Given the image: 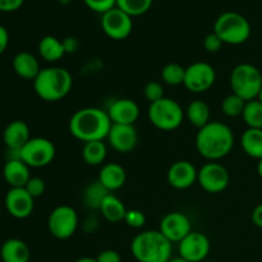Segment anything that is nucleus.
<instances>
[{"mask_svg": "<svg viewBox=\"0 0 262 262\" xmlns=\"http://www.w3.org/2000/svg\"><path fill=\"white\" fill-rule=\"evenodd\" d=\"M113 123L107 112L99 107H83L69 119V132L76 140L87 143L107 138Z\"/></svg>", "mask_w": 262, "mask_h": 262, "instance_id": "nucleus-1", "label": "nucleus"}, {"mask_svg": "<svg viewBox=\"0 0 262 262\" xmlns=\"http://www.w3.org/2000/svg\"><path fill=\"white\" fill-rule=\"evenodd\" d=\"M13 69L18 77L32 82L41 71L37 58L28 51H20L13 58Z\"/></svg>", "mask_w": 262, "mask_h": 262, "instance_id": "nucleus-23", "label": "nucleus"}, {"mask_svg": "<svg viewBox=\"0 0 262 262\" xmlns=\"http://www.w3.org/2000/svg\"><path fill=\"white\" fill-rule=\"evenodd\" d=\"M152 3L154 0H117V8L133 18L146 14L152 7Z\"/></svg>", "mask_w": 262, "mask_h": 262, "instance_id": "nucleus-31", "label": "nucleus"}, {"mask_svg": "<svg viewBox=\"0 0 262 262\" xmlns=\"http://www.w3.org/2000/svg\"><path fill=\"white\" fill-rule=\"evenodd\" d=\"M106 112L113 124L135 125L140 118V106L132 99L114 100Z\"/></svg>", "mask_w": 262, "mask_h": 262, "instance_id": "nucleus-18", "label": "nucleus"}, {"mask_svg": "<svg viewBox=\"0 0 262 262\" xmlns=\"http://www.w3.org/2000/svg\"><path fill=\"white\" fill-rule=\"evenodd\" d=\"M38 54L48 63H56L66 55L63 41L55 36H43L37 46Z\"/></svg>", "mask_w": 262, "mask_h": 262, "instance_id": "nucleus-24", "label": "nucleus"}, {"mask_svg": "<svg viewBox=\"0 0 262 262\" xmlns=\"http://www.w3.org/2000/svg\"><path fill=\"white\" fill-rule=\"evenodd\" d=\"M229 82L233 94L245 101H252L257 99L262 90V73L253 64L241 63L233 68Z\"/></svg>", "mask_w": 262, "mask_h": 262, "instance_id": "nucleus-5", "label": "nucleus"}, {"mask_svg": "<svg viewBox=\"0 0 262 262\" xmlns=\"http://www.w3.org/2000/svg\"><path fill=\"white\" fill-rule=\"evenodd\" d=\"M100 211H101V215L104 216L105 220L115 224V223L124 222L125 214H127L128 210L125 205L123 204L122 200L118 199L113 193H109L102 201L101 206H100Z\"/></svg>", "mask_w": 262, "mask_h": 262, "instance_id": "nucleus-25", "label": "nucleus"}, {"mask_svg": "<svg viewBox=\"0 0 262 262\" xmlns=\"http://www.w3.org/2000/svg\"><path fill=\"white\" fill-rule=\"evenodd\" d=\"M8 45H9V33H8V30L4 26L0 25V55L4 54Z\"/></svg>", "mask_w": 262, "mask_h": 262, "instance_id": "nucleus-42", "label": "nucleus"}, {"mask_svg": "<svg viewBox=\"0 0 262 262\" xmlns=\"http://www.w3.org/2000/svg\"><path fill=\"white\" fill-rule=\"evenodd\" d=\"M257 100H260V101L262 102V90H261V92H260V95H258V97H257Z\"/></svg>", "mask_w": 262, "mask_h": 262, "instance_id": "nucleus-48", "label": "nucleus"}, {"mask_svg": "<svg viewBox=\"0 0 262 262\" xmlns=\"http://www.w3.org/2000/svg\"><path fill=\"white\" fill-rule=\"evenodd\" d=\"M234 146V133L223 122H210L196 135V148L209 161H217L229 155Z\"/></svg>", "mask_w": 262, "mask_h": 262, "instance_id": "nucleus-2", "label": "nucleus"}, {"mask_svg": "<svg viewBox=\"0 0 262 262\" xmlns=\"http://www.w3.org/2000/svg\"><path fill=\"white\" fill-rule=\"evenodd\" d=\"M101 28L112 40H125L132 33L133 19L130 15L115 7L101 15Z\"/></svg>", "mask_w": 262, "mask_h": 262, "instance_id": "nucleus-12", "label": "nucleus"}, {"mask_svg": "<svg viewBox=\"0 0 262 262\" xmlns=\"http://www.w3.org/2000/svg\"><path fill=\"white\" fill-rule=\"evenodd\" d=\"M251 219H252V223L257 228H261L262 229V204L257 205V206L253 209L252 215H251Z\"/></svg>", "mask_w": 262, "mask_h": 262, "instance_id": "nucleus-43", "label": "nucleus"}, {"mask_svg": "<svg viewBox=\"0 0 262 262\" xmlns=\"http://www.w3.org/2000/svg\"><path fill=\"white\" fill-rule=\"evenodd\" d=\"M210 241L204 233L192 230L186 238L178 243L179 256L191 262H201L209 256Z\"/></svg>", "mask_w": 262, "mask_h": 262, "instance_id": "nucleus-13", "label": "nucleus"}, {"mask_svg": "<svg viewBox=\"0 0 262 262\" xmlns=\"http://www.w3.org/2000/svg\"><path fill=\"white\" fill-rule=\"evenodd\" d=\"M113 150L120 154L132 152L138 143V133L135 125L113 124L107 135Z\"/></svg>", "mask_w": 262, "mask_h": 262, "instance_id": "nucleus-16", "label": "nucleus"}, {"mask_svg": "<svg viewBox=\"0 0 262 262\" xmlns=\"http://www.w3.org/2000/svg\"><path fill=\"white\" fill-rule=\"evenodd\" d=\"M216 81V72L215 68L205 61H196L186 68L184 77V87L193 94L206 92L214 86Z\"/></svg>", "mask_w": 262, "mask_h": 262, "instance_id": "nucleus-11", "label": "nucleus"}, {"mask_svg": "<svg viewBox=\"0 0 262 262\" xmlns=\"http://www.w3.org/2000/svg\"><path fill=\"white\" fill-rule=\"evenodd\" d=\"M3 140L7 148L22 150L23 146L31 140L30 127L23 120H13L4 128Z\"/></svg>", "mask_w": 262, "mask_h": 262, "instance_id": "nucleus-19", "label": "nucleus"}, {"mask_svg": "<svg viewBox=\"0 0 262 262\" xmlns=\"http://www.w3.org/2000/svg\"><path fill=\"white\" fill-rule=\"evenodd\" d=\"M186 117L188 122L191 123L193 127L201 129L206 124H209L210 120V107L202 100H193L189 102L188 106L186 109Z\"/></svg>", "mask_w": 262, "mask_h": 262, "instance_id": "nucleus-26", "label": "nucleus"}, {"mask_svg": "<svg viewBox=\"0 0 262 262\" xmlns=\"http://www.w3.org/2000/svg\"><path fill=\"white\" fill-rule=\"evenodd\" d=\"M223 45H224V42H223L222 38L214 31L211 33H209L204 40V48L209 53H217L223 48Z\"/></svg>", "mask_w": 262, "mask_h": 262, "instance_id": "nucleus-38", "label": "nucleus"}, {"mask_svg": "<svg viewBox=\"0 0 262 262\" xmlns=\"http://www.w3.org/2000/svg\"><path fill=\"white\" fill-rule=\"evenodd\" d=\"M130 251L138 262H168L173 243L160 230H143L132 239Z\"/></svg>", "mask_w": 262, "mask_h": 262, "instance_id": "nucleus-4", "label": "nucleus"}, {"mask_svg": "<svg viewBox=\"0 0 262 262\" xmlns=\"http://www.w3.org/2000/svg\"><path fill=\"white\" fill-rule=\"evenodd\" d=\"M242 118L248 128L262 129V102L260 100L256 99L246 102Z\"/></svg>", "mask_w": 262, "mask_h": 262, "instance_id": "nucleus-30", "label": "nucleus"}, {"mask_svg": "<svg viewBox=\"0 0 262 262\" xmlns=\"http://www.w3.org/2000/svg\"><path fill=\"white\" fill-rule=\"evenodd\" d=\"M241 146L251 158L262 159V129L247 128L241 137Z\"/></svg>", "mask_w": 262, "mask_h": 262, "instance_id": "nucleus-27", "label": "nucleus"}, {"mask_svg": "<svg viewBox=\"0 0 262 262\" xmlns=\"http://www.w3.org/2000/svg\"><path fill=\"white\" fill-rule=\"evenodd\" d=\"M199 170L187 160L176 161L169 168L166 178L168 183L176 189H187L197 182Z\"/></svg>", "mask_w": 262, "mask_h": 262, "instance_id": "nucleus-17", "label": "nucleus"}, {"mask_svg": "<svg viewBox=\"0 0 262 262\" xmlns=\"http://www.w3.org/2000/svg\"><path fill=\"white\" fill-rule=\"evenodd\" d=\"M143 95H145L146 100L150 101V104L152 102L159 101L161 100L164 96V87L160 82H156V81H151L148 83H146L145 89H143Z\"/></svg>", "mask_w": 262, "mask_h": 262, "instance_id": "nucleus-34", "label": "nucleus"}, {"mask_svg": "<svg viewBox=\"0 0 262 262\" xmlns=\"http://www.w3.org/2000/svg\"><path fill=\"white\" fill-rule=\"evenodd\" d=\"M107 155V147L104 141H92L83 145L82 159L87 165L99 166L105 161Z\"/></svg>", "mask_w": 262, "mask_h": 262, "instance_id": "nucleus-28", "label": "nucleus"}, {"mask_svg": "<svg viewBox=\"0 0 262 262\" xmlns=\"http://www.w3.org/2000/svg\"><path fill=\"white\" fill-rule=\"evenodd\" d=\"M25 0H0V12H15L23 5Z\"/></svg>", "mask_w": 262, "mask_h": 262, "instance_id": "nucleus-40", "label": "nucleus"}, {"mask_svg": "<svg viewBox=\"0 0 262 262\" xmlns=\"http://www.w3.org/2000/svg\"><path fill=\"white\" fill-rule=\"evenodd\" d=\"M229 182V171L217 161H209L199 169L197 183L207 193H222L228 188Z\"/></svg>", "mask_w": 262, "mask_h": 262, "instance_id": "nucleus-10", "label": "nucleus"}, {"mask_svg": "<svg viewBox=\"0 0 262 262\" xmlns=\"http://www.w3.org/2000/svg\"><path fill=\"white\" fill-rule=\"evenodd\" d=\"M3 177L10 188H25L31 179L30 166L22 160L7 161L3 168Z\"/></svg>", "mask_w": 262, "mask_h": 262, "instance_id": "nucleus-21", "label": "nucleus"}, {"mask_svg": "<svg viewBox=\"0 0 262 262\" xmlns=\"http://www.w3.org/2000/svg\"><path fill=\"white\" fill-rule=\"evenodd\" d=\"M74 262H96V258H92V257H81L78 258L77 261Z\"/></svg>", "mask_w": 262, "mask_h": 262, "instance_id": "nucleus-45", "label": "nucleus"}, {"mask_svg": "<svg viewBox=\"0 0 262 262\" xmlns=\"http://www.w3.org/2000/svg\"><path fill=\"white\" fill-rule=\"evenodd\" d=\"M257 173L258 176H260V178L262 179V159L258 160V164H257Z\"/></svg>", "mask_w": 262, "mask_h": 262, "instance_id": "nucleus-46", "label": "nucleus"}, {"mask_svg": "<svg viewBox=\"0 0 262 262\" xmlns=\"http://www.w3.org/2000/svg\"><path fill=\"white\" fill-rule=\"evenodd\" d=\"M96 262H122V256L114 250H104L97 255Z\"/></svg>", "mask_w": 262, "mask_h": 262, "instance_id": "nucleus-39", "label": "nucleus"}, {"mask_svg": "<svg viewBox=\"0 0 262 262\" xmlns=\"http://www.w3.org/2000/svg\"><path fill=\"white\" fill-rule=\"evenodd\" d=\"M186 68L178 63H169L161 69V78L169 86H181L184 83Z\"/></svg>", "mask_w": 262, "mask_h": 262, "instance_id": "nucleus-32", "label": "nucleus"}, {"mask_svg": "<svg viewBox=\"0 0 262 262\" xmlns=\"http://www.w3.org/2000/svg\"><path fill=\"white\" fill-rule=\"evenodd\" d=\"M5 209L15 219H27L35 209V199L26 188H10L5 194Z\"/></svg>", "mask_w": 262, "mask_h": 262, "instance_id": "nucleus-15", "label": "nucleus"}, {"mask_svg": "<svg viewBox=\"0 0 262 262\" xmlns=\"http://www.w3.org/2000/svg\"><path fill=\"white\" fill-rule=\"evenodd\" d=\"M83 3L89 9L101 15L117 7V0H83Z\"/></svg>", "mask_w": 262, "mask_h": 262, "instance_id": "nucleus-35", "label": "nucleus"}, {"mask_svg": "<svg viewBox=\"0 0 262 262\" xmlns=\"http://www.w3.org/2000/svg\"><path fill=\"white\" fill-rule=\"evenodd\" d=\"M168 262H191V261H188V260H186V258L178 256V257H171Z\"/></svg>", "mask_w": 262, "mask_h": 262, "instance_id": "nucleus-44", "label": "nucleus"}, {"mask_svg": "<svg viewBox=\"0 0 262 262\" xmlns=\"http://www.w3.org/2000/svg\"><path fill=\"white\" fill-rule=\"evenodd\" d=\"M159 230L171 243H179L183 238H186L192 232L191 220L183 212H169V214H166L161 219Z\"/></svg>", "mask_w": 262, "mask_h": 262, "instance_id": "nucleus-14", "label": "nucleus"}, {"mask_svg": "<svg viewBox=\"0 0 262 262\" xmlns=\"http://www.w3.org/2000/svg\"><path fill=\"white\" fill-rule=\"evenodd\" d=\"M214 32L228 45H242L250 38L251 25L247 18L237 12H225L216 18Z\"/></svg>", "mask_w": 262, "mask_h": 262, "instance_id": "nucleus-6", "label": "nucleus"}, {"mask_svg": "<svg viewBox=\"0 0 262 262\" xmlns=\"http://www.w3.org/2000/svg\"><path fill=\"white\" fill-rule=\"evenodd\" d=\"M25 188L33 199H37V197H41L45 193L46 184L43 179L38 178V177H31V179L27 182Z\"/></svg>", "mask_w": 262, "mask_h": 262, "instance_id": "nucleus-36", "label": "nucleus"}, {"mask_svg": "<svg viewBox=\"0 0 262 262\" xmlns=\"http://www.w3.org/2000/svg\"><path fill=\"white\" fill-rule=\"evenodd\" d=\"M66 54H73L79 49V41L76 37H67L63 40Z\"/></svg>", "mask_w": 262, "mask_h": 262, "instance_id": "nucleus-41", "label": "nucleus"}, {"mask_svg": "<svg viewBox=\"0 0 262 262\" xmlns=\"http://www.w3.org/2000/svg\"><path fill=\"white\" fill-rule=\"evenodd\" d=\"M97 181L109 192L118 191L124 186L125 181H127V173L120 164L107 163L104 164L100 169Z\"/></svg>", "mask_w": 262, "mask_h": 262, "instance_id": "nucleus-20", "label": "nucleus"}, {"mask_svg": "<svg viewBox=\"0 0 262 262\" xmlns=\"http://www.w3.org/2000/svg\"><path fill=\"white\" fill-rule=\"evenodd\" d=\"M58 2L60 3L61 5H69L72 2H73V0H58Z\"/></svg>", "mask_w": 262, "mask_h": 262, "instance_id": "nucleus-47", "label": "nucleus"}, {"mask_svg": "<svg viewBox=\"0 0 262 262\" xmlns=\"http://www.w3.org/2000/svg\"><path fill=\"white\" fill-rule=\"evenodd\" d=\"M0 258L3 262H30L31 250L25 241L10 238L0 247Z\"/></svg>", "mask_w": 262, "mask_h": 262, "instance_id": "nucleus-22", "label": "nucleus"}, {"mask_svg": "<svg viewBox=\"0 0 262 262\" xmlns=\"http://www.w3.org/2000/svg\"><path fill=\"white\" fill-rule=\"evenodd\" d=\"M73 87V77L63 67L42 68L33 81V90L41 100L56 102L68 96Z\"/></svg>", "mask_w": 262, "mask_h": 262, "instance_id": "nucleus-3", "label": "nucleus"}, {"mask_svg": "<svg viewBox=\"0 0 262 262\" xmlns=\"http://www.w3.org/2000/svg\"><path fill=\"white\" fill-rule=\"evenodd\" d=\"M48 228L50 234L56 239H69L78 228V214L69 205L56 206L49 215Z\"/></svg>", "mask_w": 262, "mask_h": 262, "instance_id": "nucleus-8", "label": "nucleus"}, {"mask_svg": "<svg viewBox=\"0 0 262 262\" xmlns=\"http://www.w3.org/2000/svg\"><path fill=\"white\" fill-rule=\"evenodd\" d=\"M56 148L50 140L45 137L31 138L20 150V160L30 168H43L53 163Z\"/></svg>", "mask_w": 262, "mask_h": 262, "instance_id": "nucleus-9", "label": "nucleus"}, {"mask_svg": "<svg viewBox=\"0 0 262 262\" xmlns=\"http://www.w3.org/2000/svg\"><path fill=\"white\" fill-rule=\"evenodd\" d=\"M124 223L130 228H142L146 223V216L142 211L140 210H128L125 214Z\"/></svg>", "mask_w": 262, "mask_h": 262, "instance_id": "nucleus-37", "label": "nucleus"}, {"mask_svg": "<svg viewBox=\"0 0 262 262\" xmlns=\"http://www.w3.org/2000/svg\"><path fill=\"white\" fill-rule=\"evenodd\" d=\"M148 120L155 128L165 132L176 130L183 123V107L178 101L170 97H163L159 101L150 104L147 110Z\"/></svg>", "mask_w": 262, "mask_h": 262, "instance_id": "nucleus-7", "label": "nucleus"}, {"mask_svg": "<svg viewBox=\"0 0 262 262\" xmlns=\"http://www.w3.org/2000/svg\"><path fill=\"white\" fill-rule=\"evenodd\" d=\"M109 193L110 192L99 181H95L84 188L83 202L89 209L100 210L102 201Z\"/></svg>", "mask_w": 262, "mask_h": 262, "instance_id": "nucleus-29", "label": "nucleus"}, {"mask_svg": "<svg viewBox=\"0 0 262 262\" xmlns=\"http://www.w3.org/2000/svg\"><path fill=\"white\" fill-rule=\"evenodd\" d=\"M246 102L242 97H239L235 94L228 95L227 97H224V100L222 101V112L223 114L227 115L229 118H235V117H242L243 112H245Z\"/></svg>", "mask_w": 262, "mask_h": 262, "instance_id": "nucleus-33", "label": "nucleus"}]
</instances>
